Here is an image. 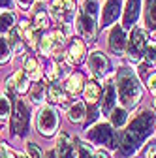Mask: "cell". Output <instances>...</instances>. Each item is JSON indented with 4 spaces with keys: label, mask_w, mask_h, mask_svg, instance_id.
<instances>
[{
    "label": "cell",
    "mask_w": 156,
    "mask_h": 158,
    "mask_svg": "<svg viewBox=\"0 0 156 158\" xmlns=\"http://www.w3.org/2000/svg\"><path fill=\"white\" fill-rule=\"evenodd\" d=\"M154 121L156 115L154 111L149 109H141L135 118L128 124V128L122 132L121 139H119V147H117V156L119 158H130L141 149V145L150 137L152 128H154Z\"/></svg>",
    "instance_id": "obj_1"
},
{
    "label": "cell",
    "mask_w": 156,
    "mask_h": 158,
    "mask_svg": "<svg viewBox=\"0 0 156 158\" xmlns=\"http://www.w3.org/2000/svg\"><path fill=\"white\" fill-rule=\"evenodd\" d=\"M115 87H117V98L124 109H135L143 98V85L139 81V75L130 66H121L115 75Z\"/></svg>",
    "instance_id": "obj_2"
},
{
    "label": "cell",
    "mask_w": 156,
    "mask_h": 158,
    "mask_svg": "<svg viewBox=\"0 0 156 158\" xmlns=\"http://www.w3.org/2000/svg\"><path fill=\"white\" fill-rule=\"evenodd\" d=\"M98 0H81L79 13H77V30L88 42H94L96 30H98Z\"/></svg>",
    "instance_id": "obj_3"
},
{
    "label": "cell",
    "mask_w": 156,
    "mask_h": 158,
    "mask_svg": "<svg viewBox=\"0 0 156 158\" xmlns=\"http://www.w3.org/2000/svg\"><path fill=\"white\" fill-rule=\"evenodd\" d=\"M85 139L92 143L94 147L115 151L121 137H119V132L111 126V123L102 121V123H94L88 128H85Z\"/></svg>",
    "instance_id": "obj_4"
},
{
    "label": "cell",
    "mask_w": 156,
    "mask_h": 158,
    "mask_svg": "<svg viewBox=\"0 0 156 158\" xmlns=\"http://www.w3.org/2000/svg\"><path fill=\"white\" fill-rule=\"evenodd\" d=\"M58 124H60V117L58 111L53 106H42L36 117V128L43 137H53L58 132Z\"/></svg>",
    "instance_id": "obj_5"
},
{
    "label": "cell",
    "mask_w": 156,
    "mask_h": 158,
    "mask_svg": "<svg viewBox=\"0 0 156 158\" xmlns=\"http://www.w3.org/2000/svg\"><path fill=\"white\" fill-rule=\"evenodd\" d=\"M30 128V107L25 100H15V109L11 115V135L13 137H27Z\"/></svg>",
    "instance_id": "obj_6"
},
{
    "label": "cell",
    "mask_w": 156,
    "mask_h": 158,
    "mask_svg": "<svg viewBox=\"0 0 156 158\" xmlns=\"http://www.w3.org/2000/svg\"><path fill=\"white\" fill-rule=\"evenodd\" d=\"M145 45H147V32L139 27H135L130 34V40L126 42V55L132 62H139L143 58Z\"/></svg>",
    "instance_id": "obj_7"
},
{
    "label": "cell",
    "mask_w": 156,
    "mask_h": 158,
    "mask_svg": "<svg viewBox=\"0 0 156 158\" xmlns=\"http://www.w3.org/2000/svg\"><path fill=\"white\" fill-rule=\"evenodd\" d=\"M87 66L94 79H105L109 75V58L102 51H92L87 56Z\"/></svg>",
    "instance_id": "obj_8"
},
{
    "label": "cell",
    "mask_w": 156,
    "mask_h": 158,
    "mask_svg": "<svg viewBox=\"0 0 156 158\" xmlns=\"http://www.w3.org/2000/svg\"><path fill=\"white\" fill-rule=\"evenodd\" d=\"M122 13V0H105V4L100 11V27L109 28L121 19Z\"/></svg>",
    "instance_id": "obj_9"
},
{
    "label": "cell",
    "mask_w": 156,
    "mask_h": 158,
    "mask_svg": "<svg viewBox=\"0 0 156 158\" xmlns=\"http://www.w3.org/2000/svg\"><path fill=\"white\" fill-rule=\"evenodd\" d=\"M117 102H119V98H117V87H115V79L111 77H105V87H104V94H102V113L104 115H109L115 107H117Z\"/></svg>",
    "instance_id": "obj_10"
},
{
    "label": "cell",
    "mask_w": 156,
    "mask_h": 158,
    "mask_svg": "<svg viewBox=\"0 0 156 158\" xmlns=\"http://www.w3.org/2000/svg\"><path fill=\"white\" fill-rule=\"evenodd\" d=\"M141 4L143 0H128L126 8L122 11V28H133L138 25L139 17H141Z\"/></svg>",
    "instance_id": "obj_11"
},
{
    "label": "cell",
    "mask_w": 156,
    "mask_h": 158,
    "mask_svg": "<svg viewBox=\"0 0 156 158\" xmlns=\"http://www.w3.org/2000/svg\"><path fill=\"white\" fill-rule=\"evenodd\" d=\"M56 158H77L75 141L68 132H60L56 135Z\"/></svg>",
    "instance_id": "obj_12"
},
{
    "label": "cell",
    "mask_w": 156,
    "mask_h": 158,
    "mask_svg": "<svg viewBox=\"0 0 156 158\" xmlns=\"http://www.w3.org/2000/svg\"><path fill=\"white\" fill-rule=\"evenodd\" d=\"M126 34H124V28L121 27V25H117V27H113L111 28V32H109V42H107V45H109V51L113 53V55H122L124 51H126Z\"/></svg>",
    "instance_id": "obj_13"
},
{
    "label": "cell",
    "mask_w": 156,
    "mask_h": 158,
    "mask_svg": "<svg viewBox=\"0 0 156 158\" xmlns=\"http://www.w3.org/2000/svg\"><path fill=\"white\" fill-rule=\"evenodd\" d=\"M85 55H87L85 53V44L75 38L70 45V49H68V53H66V60H68L70 66H75V64H81L85 60Z\"/></svg>",
    "instance_id": "obj_14"
},
{
    "label": "cell",
    "mask_w": 156,
    "mask_h": 158,
    "mask_svg": "<svg viewBox=\"0 0 156 158\" xmlns=\"http://www.w3.org/2000/svg\"><path fill=\"white\" fill-rule=\"evenodd\" d=\"M32 17H34V28L36 30H45L49 27V17H47L43 2H36L32 6Z\"/></svg>",
    "instance_id": "obj_15"
},
{
    "label": "cell",
    "mask_w": 156,
    "mask_h": 158,
    "mask_svg": "<svg viewBox=\"0 0 156 158\" xmlns=\"http://www.w3.org/2000/svg\"><path fill=\"white\" fill-rule=\"evenodd\" d=\"M11 83H13V89L17 94H25L30 89V77L25 70H19L11 75Z\"/></svg>",
    "instance_id": "obj_16"
},
{
    "label": "cell",
    "mask_w": 156,
    "mask_h": 158,
    "mask_svg": "<svg viewBox=\"0 0 156 158\" xmlns=\"http://www.w3.org/2000/svg\"><path fill=\"white\" fill-rule=\"evenodd\" d=\"M47 98L53 102V104H66V100H68V92H66V89H64V85H58L56 81L55 83H51V87H49V90H47Z\"/></svg>",
    "instance_id": "obj_17"
},
{
    "label": "cell",
    "mask_w": 156,
    "mask_h": 158,
    "mask_svg": "<svg viewBox=\"0 0 156 158\" xmlns=\"http://www.w3.org/2000/svg\"><path fill=\"white\" fill-rule=\"evenodd\" d=\"M109 118H111L109 123H111V126L115 130H122L126 126V123H128V109H124V107H115L109 113Z\"/></svg>",
    "instance_id": "obj_18"
},
{
    "label": "cell",
    "mask_w": 156,
    "mask_h": 158,
    "mask_svg": "<svg viewBox=\"0 0 156 158\" xmlns=\"http://www.w3.org/2000/svg\"><path fill=\"white\" fill-rule=\"evenodd\" d=\"M85 117H87V107H85V102L81 100H77L70 106L68 109V118H70V123H83L85 121Z\"/></svg>",
    "instance_id": "obj_19"
},
{
    "label": "cell",
    "mask_w": 156,
    "mask_h": 158,
    "mask_svg": "<svg viewBox=\"0 0 156 158\" xmlns=\"http://www.w3.org/2000/svg\"><path fill=\"white\" fill-rule=\"evenodd\" d=\"M100 94H102V90H100V85L96 83V81H88V83H85V87H83V96H85V102H87L88 106L98 104Z\"/></svg>",
    "instance_id": "obj_20"
},
{
    "label": "cell",
    "mask_w": 156,
    "mask_h": 158,
    "mask_svg": "<svg viewBox=\"0 0 156 158\" xmlns=\"http://www.w3.org/2000/svg\"><path fill=\"white\" fill-rule=\"evenodd\" d=\"M83 87H85V79H83V75H81L79 72L72 73V75L68 77L66 85H64V89H66L68 94H79V92L83 90Z\"/></svg>",
    "instance_id": "obj_21"
},
{
    "label": "cell",
    "mask_w": 156,
    "mask_h": 158,
    "mask_svg": "<svg viewBox=\"0 0 156 158\" xmlns=\"http://www.w3.org/2000/svg\"><path fill=\"white\" fill-rule=\"evenodd\" d=\"M145 25L149 30H156V0H145Z\"/></svg>",
    "instance_id": "obj_22"
},
{
    "label": "cell",
    "mask_w": 156,
    "mask_h": 158,
    "mask_svg": "<svg viewBox=\"0 0 156 158\" xmlns=\"http://www.w3.org/2000/svg\"><path fill=\"white\" fill-rule=\"evenodd\" d=\"M23 70L28 73L30 79H34V81H40L42 79V68H40V64H38V60L34 56H27L25 58V68Z\"/></svg>",
    "instance_id": "obj_23"
},
{
    "label": "cell",
    "mask_w": 156,
    "mask_h": 158,
    "mask_svg": "<svg viewBox=\"0 0 156 158\" xmlns=\"http://www.w3.org/2000/svg\"><path fill=\"white\" fill-rule=\"evenodd\" d=\"M8 44L10 47L15 51V55H21L25 45H23V38H21V30H17V28H10V36H8Z\"/></svg>",
    "instance_id": "obj_24"
},
{
    "label": "cell",
    "mask_w": 156,
    "mask_h": 158,
    "mask_svg": "<svg viewBox=\"0 0 156 158\" xmlns=\"http://www.w3.org/2000/svg\"><path fill=\"white\" fill-rule=\"evenodd\" d=\"M45 94H47V90H45V85L43 83H34L32 87H30V102L32 104H36V106H40V104H43L45 102Z\"/></svg>",
    "instance_id": "obj_25"
},
{
    "label": "cell",
    "mask_w": 156,
    "mask_h": 158,
    "mask_svg": "<svg viewBox=\"0 0 156 158\" xmlns=\"http://www.w3.org/2000/svg\"><path fill=\"white\" fill-rule=\"evenodd\" d=\"M49 10H51V15L56 19V21H64V19H68V11H66V6H64L62 0H53Z\"/></svg>",
    "instance_id": "obj_26"
},
{
    "label": "cell",
    "mask_w": 156,
    "mask_h": 158,
    "mask_svg": "<svg viewBox=\"0 0 156 158\" xmlns=\"http://www.w3.org/2000/svg\"><path fill=\"white\" fill-rule=\"evenodd\" d=\"M19 30H21V34H23V38H25V42H27L30 47H36V28L30 27L28 21H23L21 27H19Z\"/></svg>",
    "instance_id": "obj_27"
},
{
    "label": "cell",
    "mask_w": 156,
    "mask_h": 158,
    "mask_svg": "<svg viewBox=\"0 0 156 158\" xmlns=\"http://www.w3.org/2000/svg\"><path fill=\"white\" fill-rule=\"evenodd\" d=\"M75 149H77V158H94V145L92 143H85L79 137L75 139Z\"/></svg>",
    "instance_id": "obj_28"
},
{
    "label": "cell",
    "mask_w": 156,
    "mask_h": 158,
    "mask_svg": "<svg viewBox=\"0 0 156 158\" xmlns=\"http://www.w3.org/2000/svg\"><path fill=\"white\" fill-rule=\"evenodd\" d=\"M38 49H40V55H43V56H49L53 51H56V45L53 42V36H42L40 44H38Z\"/></svg>",
    "instance_id": "obj_29"
},
{
    "label": "cell",
    "mask_w": 156,
    "mask_h": 158,
    "mask_svg": "<svg viewBox=\"0 0 156 158\" xmlns=\"http://www.w3.org/2000/svg\"><path fill=\"white\" fill-rule=\"evenodd\" d=\"M11 115V102H10V98L8 96H0V124L6 123L8 118Z\"/></svg>",
    "instance_id": "obj_30"
},
{
    "label": "cell",
    "mask_w": 156,
    "mask_h": 158,
    "mask_svg": "<svg viewBox=\"0 0 156 158\" xmlns=\"http://www.w3.org/2000/svg\"><path fill=\"white\" fill-rule=\"evenodd\" d=\"M13 23H15V15H13L11 11L0 13V34L10 32V28L13 27Z\"/></svg>",
    "instance_id": "obj_31"
},
{
    "label": "cell",
    "mask_w": 156,
    "mask_h": 158,
    "mask_svg": "<svg viewBox=\"0 0 156 158\" xmlns=\"http://www.w3.org/2000/svg\"><path fill=\"white\" fill-rule=\"evenodd\" d=\"M10 51H11V47L8 44V40L0 38V64H4V62L10 60Z\"/></svg>",
    "instance_id": "obj_32"
},
{
    "label": "cell",
    "mask_w": 156,
    "mask_h": 158,
    "mask_svg": "<svg viewBox=\"0 0 156 158\" xmlns=\"http://www.w3.org/2000/svg\"><path fill=\"white\" fill-rule=\"evenodd\" d=\"M27 154H28V158H45L43 151L38 147V143H34V141H27Z\"/></svg>",
    "instance_id": "obj_33"
},
{
    "label": "cell",
    "mask_w": 156,
    "mask_h": 158,
    "mask_svg": "<svg viewBox=\"0 0 156 158\" xmlns=\"http://www.w3.org/2000/svg\"><path fill=\"white\" fill-rule=\"evenodd\" d=\"M143 56H145V60H147L149 64H154V62H156V44H154V42H150V44L145 45Z\"/></svg>",
    "instance_id": "obj_34"
},
{
    "label": "cell",
    "mask_w": 156,
    "mask_h": 158,
    "mask_svg": "<svg viewBox=\"0 0 156 158\" xmlns=\"http://www.w3.org/2000/svg\"><path fill=\"white\" fill-rule=\"evenodd\" d=\"M85 118H87V126H85V128H88L90 124H94V123H96V118H98V107H96V104H92V106H90V111L87 113V117H85Z\"/></svg>",
    "instance_id": "obj_35"
},
{
    "label": "cell",
    "mask_w": 156,
    "mask_h": 158,
    "mask_svg": "<svg viewBox=\"0 0 156 158\" xmlns=\"http://www.w3.org/2000/svg\"><path fill=\"white\" fill-rule=\"evenodd\" d=\"M0 158H17V154L4 143H0Z\"/></svg>",
    "instance_id": "obj_36"
},
{
    "label": "cell",
    "mask_w": 156,
    "mask_h": 158,
    "mask_svg": "<svg viewBox=\"0 0 156 158\" xmlns=\"http://www.w3.org/2000/svg\"><path fill=\"white\" fill-rule=\"evenodd\" d=\"M145 158H156V141H149L145 149Z\"/></svg>",
    "instance_id": "obj_37"
},
{
    "label": "cell",
    "mask_w": 156,
    "mask_h": 158,
    "mask_svg": "<svg viewBox=\"0 0 156 158\" xmlns=\"http://www.w3.org/2000/svg\"><path fill=\"white\" fill-rule=\"evenodd\" d=\"M147 89H149L152 94H156V73H150V75L147 77Z\"/></svg>",
    "instance_id": "obj_38"
},
{
    "label": "cell",
    "mask_w": 156,
    "mask_h": 158,
    "mask_svg": "<svg viewBox=\"0 0 156 158\" xmlns=\"http://www.w3.org/2000/svg\"><path fill=\"white\" fill-rule=\"evenodd\" d=\"M64 6H66V11H68V17L75 15V0H62Z\"/></svg>",
    "instance_id": "obj_39"
},
{
    "label": "cell",
    "mask_w": 156,
    "mask_h": 158,
    "mask_svg": "<svg viewBox=\"0 0 156 158\" xmlns=\"http://www.w3.org/2000/svg\"><path fill=\"white\" fill-rule=\"evenodd\" d=\"M13 4V0H0V8H10Z\"/></svg>",
    "instance_id": "obj_40"
},
{
    "label": "cell",
    "mask_w": 156,
    "mask_h": 158,
    "mask_svg": "<svg viewBox=\"0 0 156 158\" xmlns=\"http://www.w3.org/2000/svg\"><path fill=\"white\" fill-rule=\"evenodd\" d=\"M94 158H109L105 152H94Z\"/></svg>",
    "instance_id": "obj_41"
},
{
    "label": "cell",
    "mask_w": 156,
    "mask_h": 158,
    "mask_svg": "<svg viewBox=\"0 0 156 158\" xmlns=\"http://www.w3.org/2000/svg\"><path fill=\"white\" fill-rule=\"evenodd\" d=\"M47 158H56V152H47Z\"/></svg>",
    "instance_id": "obj_42"
},
{
    "label": "cell",
    "mask_w": 156,
    "mask_h": 158,
    "mask_svg": "<svg viewBox=\"0 0 156 158\" xmlns=\"http://www.w3.org/2000/svg\"><path fill=\"white\" fill-rule=\"evenodd\" d=\"M28 2H30V0H21V4H25V6H27Z\"/></svg>",
    "instance_id": "obj_43"
},
{
    "label": "cell",
    "mask_w": 156,
    "mask_h": 158,
    "mask_svg": "<svg viewBox=\"0 0 156 158\" xmlns=\"http://www.w3.org/2000/svg\"><path fill=\"white\" fill-rule=\"evenodd\" d=\"M154 111H156V100H154Z\"/></svg>",
    "instance_id": "obj_44"
}]
</instances>
